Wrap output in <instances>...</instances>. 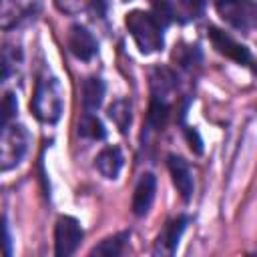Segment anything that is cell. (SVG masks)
Segmentation results:
<instances>
[{"label":"cell","instance_id":"1","mask_svg":"<svg viewBox=\"0 0 257 257\" xmlns=\"http://www.w3.org/2000/svg\"><path fill=\"white\" fill-rule=\"evenodd\" d=\"M30 108L40 122H46V124L58 122L62 114V88L56 76L48 72L38 76Z\"/></svg>","mask_w":257,"mask_h":257},{"label":"cell","instance_id":"2","mask_svg":"<svg viewBox=\"0 0 257 257\" xmlns=\"http://www.w3.org/2000/svg\"><path fill=\"white\" fill-rule=\"evenodd\" d=\"M124 24L143 54H151V52H157L163 48V44H165L163 30L165 28L155 20V16L151 12L131 10L124 16Z\"/></svg>","mask_w":257,"mask_h":257},{"label":"cell","instance_id":"3","mask_svg":"<svg viewBox=\"0 0 257 257\" xmlns=\"http://www.w3.org/2000/svg\"><path fill=\"white\" fill-rule=\"evenodd\" d=\"M30 145V133L24 124L8 122L2 124V135H0V169L10 171L18 167L28 153Z\"/></svg>","mask_w":257,"mask_h":257},{"label":"cell","instance_id":"4","mask_svg":"<svg viewBox=\"0 0 257 257\" xmlns=\"http://www.w3.org/2000/svg\"><path fill=\"white\" fill-rule=\"evenodd\" d=\"M42 10V0H0V26L2 30L18 28L34 20Z\"/></svg>","mask_w":257,"mask_h":257},{"label":"cell","instance_id":"5","mask_svg":"<svg viewBox=\"0 0 257 257\" xmlns=\"http://www.w3.org/2000/svg\"><path fill=\"white\" fill-rule=\"evenodd\" d=\"M215 6L221 18L239 30L257 26V2L253 0H215Z\"/></svg>","mask_w":257,"mask_h":257},{"label":"cell","instance_id":"6","mask_svg":"<svg viewBox=\"0 0 257 257\" xmlns=\"http://www.w3.org/2000/svg\"><path fill=\"white\" fill-rule=\"evenodd\" d=\"M207 32H209V40H211L213 48H215L219 54L231 58L233 62H237V64H241V66H247V68H251V70H257L255 60H253V56H251V52H249L247 46H243L241 42H237L233 36H229L225 30H221V28H217V26H209Z\"/></svg>","mask_w":257,"mask_h":257},{"label":"cell","instance_id":"7","mask_svg":"<svg viewBox=\"0 0 257 257\" xmlns=\"http://www.w3.org/2000/svg\"><path fill=\"white\" fill-rule=\"evenodd\" d=\"M82 237H84V231L74 217L70 215L58 217L56 227H54V253L58 257L72 255L78 249Z\"/></svg>","mask_w":257,"mask_h":257},{"label":"cell","instance_id":"8","mask_svg":"<svg viewBox=\"0 0 257 257\" xmlns=\"http://www.w3.org/2000/svg\"><path fill=\"white\" fill-rule=\"evenodd\" d=\"M167 165H169V173H171V177H173V185L177 187L181 199H183L185 203H189V199L193 197L195 181H193V173H191L187 161H185L183 157L169 155Z\"/></svg>","mask_w":257,"mask_h":257},{"label":"cell","instance_id":"9","mask_svg":"<svg viewBox=\"0 0 257 257\" xmlns=\"http://www.w3.org/2000/svg\"><path fill=\"white\" fill-rule=\"evenodd\" d=\"M68 48L70 52L78 58V60H90L96 54V38L92 36V32L80 24H74L68 32Z\"/></svg>","mask_w":257,"mask_h":257},{"label":"cell","instance_id":"10","mask_svg":"<svg viewBox=\"0 0 257 257\" xmlns=\"http://www.w3.org/2000/svg\"><path fill=\"white\" fill-rule=\"evenodd\" d=\"M185 227H187V217H177V219L169 221L157 237L155 255H173L179 247V239H181Z\"/></svg>","mask_w":257,"mask_h":257},{"label":"cell","instance_id":"11","mask_svg":"<svg viewBox=\"0 0 257 257\" xmlns=\"http://www.w3.org/2000/svg\"><path fill=\"white\" fill-rule=\"evenodd\" d=\"M155 193H157V179L153 173H145L141 175L135 193H133V213L137 217H143L149 213L153 201H155Z\"/></svg>","mask_w":257,"mask_h":257},{"label":"cell","instance_id":"12","mask_svg":"<svg viewBox=\"0 0 257 257\" xmlns=\"http://www.w3.org/2000/svg\"><path fill=\"white\" fill-rule=\"evenodd\" d=\"M149 80H151V94H153V98L169 102V98L177 90V76H175V72L171 68H167V66H155L151 70Z\"/></svg>","mask_w":257,"mask_h":257},{"label":"cell","instance_id":"13","mask_svg":"<svg viewBox=\"0 0 257 257\" xmlns=\"http://www.w3.org/2000/svg\"><path fill=\"white\" fill-rule=\"evenodd\" d=\"M122 153L118 147H104L96 159H94V165L98 169V173L104 177V179H116L120 169H122Z\"/></svg>","mask_w":257,"mask_h":257},{"label":"cell","instance_id":"14","mask_svg":"<svg viewBox=\"0 0 257 257\" xmlns=\"http://www.w3.org/2000/svg\"><path fill=\"white\" fill-rule=\"evenodd\" d=\"M104 100V82L98 76H90L82 82V104L86 112H94L100 108Z\"/></svg>","mask_w":257,"mask_h":257},{"label":"cell","instance_id":"15","mask_svg":"<svg viewBox=\"0 0 257 257\" xmlns=\"http://www.w3.org/2000/svg\"><path fill=\"white\" fill-rule=\"evenodd\" d=\"M108 118L116 124V128L126 135L128 128H131V122H133V108H131V102L126 98H116L110 106H108Z\"/></svg>","mask_w":257,"mask_h":257},{"label":"cell","instance_id":"16","mask_svg":"<svg viewBox=\"0 0 257 257\" xmlns=\"http://www.w3.org/2000/svg\"><path fill=\"white\" fill-rule=\"evenodd\" d=\"M78 135L84 139H90V141H102L106 137V131L94 112H84L78 122Z\"/></svg>","mask_w":257,"mask_h":257},{"label":"cell","instance_id":"17","mask_svg":"<svg viewBox=\"0 0 257 257\" xmlns=\"http://www.w3.org/2000/svg\"><path fill=\"white\" fill-rule=\"evenodd\" d=\"M128 239V233L126 231H122V233H116V235H112V237H106V239H102L92 251H90V255H100V257H116V255H120V251H122V245H124V241Z\"/></svg>","mask_w":257,"mask_h":257},{"label":"cell","instance_id":"18","mask_svg":"<svg viewBox=\"0 0 257 257\" xmlns=\"http://www.w3.org/2000/svg\"><path fill=\"white\" fill-rule=\"evenodd\" d=\"M179 22H189L199 18L205 12V0H179V6L173 8Z\"/></svg>","mask_w":257,"mask_h":257},{"label":"cell","instance_id":"19","mask_svg":"<svg viewBox=\"0 0 257 257\" xmlns=\"http://www.w3.org/2000/svg\"><path fill=\"white\" fill-rule=\"evenodd\" d=\"M167 118H169V102L151 98L149 112H147V122H149L155 131H161V128L167 124Z\"/></svg>","mask_w":257,"mask_h":257},{"label":"cell","instance_id":"20","mask_svg":"<svg viewBox=\"0 0 257 257\" xmlns=\"http://www.w3.org/2000/svg\"><path fill=\"white\" fill-rule=\"evenodd\" d=\"M175 60L183 66V68H193L197 62H201V52L197 46H187V44H181L177 50H175Z\"/></svg>","mask_w":257,"mask_h":257},{"label":"cell","instance_id":"21","mask_svg":"<svg viewBox=\"0 0 257 257\" xmlns=\"http://www.w3.org/2000/svg\"><path fill=\"white\" fill-rule=\"evenodd\" d=\"M151 14L155 16V20H157L163 28H167V26L175 20L173 4H169L167 0H155V2H153V10H151Z\"/></svg>","mask_w":257,"mask_h":257},{"label":"cell","instance_id":"22","mask_svg":"<svg viewBox=\"0 0 257 257\" xmlns=\"http://www.w3.org/2000/svg\"><path fill=\"white\" fill-rule=\"evenodd\" d=\"M94 0H54L56 8L64 14H78L82 10H86Z\"/></svg>","mask_w":257,"mask_h":257},{"label":"cell","instance_id":"23","mask_svg":"<svg viewBox=\"0 0 257 257\" xmlns=\"http://www.w3.org/2000/svg\"><path fill=\"white\" fill-rule=\"evenodd\" d=\"M18 110V100L14 96V92H6L4 100H2V124H8L10 118L16 114Z\"/></svg>","mask_w":257,"mask_h":257},{"label":"cell","instance_id":"24","mask_svg":"<svg viewBox=\"0 0 257 257\" xmlns=\"http://www.w3.org/2000/svg\"><path fill=\"white\" fill-rule=\"evenodd\" d=\"M187 141H189V147L193 153H197V155L203 153V141H201L197 128H187Z\"/></svg>","mask_w":257,"mask_h":257},{"label":"cell","instance_id":"25","mask_svg":"<svg viewBox=\"0 0 257 257\" xmlns=\"http://www.w3.org/2000/svg\"><path fill=\"white\" fill-rule=\"evenodd\" d=\"M4 239H6V253L10 255L12 249H10V229H8V223H4Z\"/></svg>","mask_w":257,"mask_h":257}]
</instances>
